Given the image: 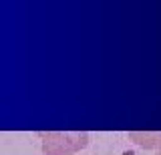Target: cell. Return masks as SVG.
Instances as JSON below:
<instances>
[{"instance_id":"cell-1","label":"cell","mask_w":161,"mask_h":155,"mask_svg":"<svg viewBox=\"0 0 161 155\" xmlns=\"http://www.w3.org/2000/svg\"><path fill=\"white\" fill-rule=\"evenodd\" d=\"M44 155H77L89 145V133L85 131H40Z\"/></svg>"},{"instance_id":"cell-2","label":"cell","mask_w":161,"mask_h":155,"mask_svg":"<svg viewBox=\"0 0 161 155\" xmlns=\"http://www.w3.org/2000/svg\"><path fill=\"white\" fill-rule=\"evenodd\" d=\"M129 137L147 149L161 147V133H129Z\"/></svg>"},{"instance_id":"cell-3","label":"cell","mask_w":161,"mask_h":155,"mask_svg":"<svg viewBox=\"0 0 161 155\" xmlns=\"http://www.w3.org/2000/svg\"><path fill=\"white\" fill-rule=\"evenodd\" d=\"M157 155H161V147H159V153H157Z\"/></svg>"}]
</instances>
